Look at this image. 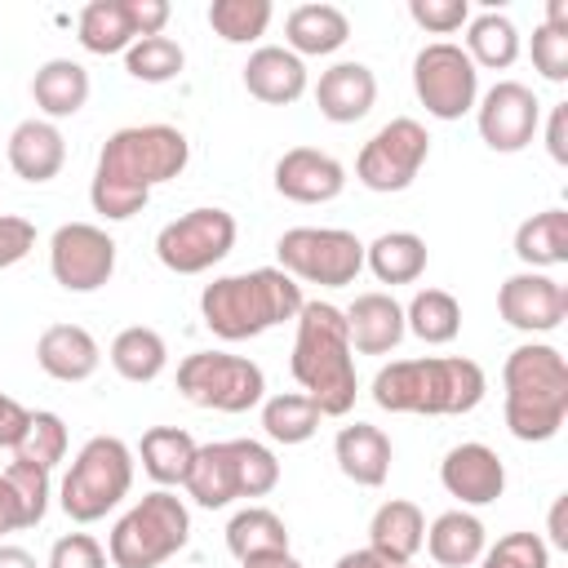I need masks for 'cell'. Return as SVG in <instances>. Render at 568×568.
Returning <instances> with one entry per match:
<instances>
[{
	"mask_svg": "<svg viewBox=\"0 0 568 568\" xmlns=\"http://www.w3.org/2000/svg\"><path fill=\"white\" fill-rule=\"evenodd\" d=\"M426 151H430L426 129L413 115H395L364 142V151L355 160V178L368 191H404L417 178V169L426 164Z\"/></svg>",
	"mask_w": 568,
	"mask_h": 568,
	"instance_id": "4fadbf2b",
	"label": "cell"
},
{
	"mask_svg": "<svg viewBox=\"0 0 568 568\" xmlns=\"http://www.w3.org/2000/svg\"><path fill=\"white\" fill-rule=\"evenodd\" d=\"M532 67L546 75V80H568V31H555V27H532Z\"/></svg>",
	"mask_w": 568,
	"mask_h": 568,
	"instance_id": "7bdbcfd3",
	"label": "cell"
},
{
	"mask_svg": "<svg viewBox=\"0 0 568 568\" xmlns=\"http://www.w3.org/2000/svg\"><path fill=\"white\" fill-rule=\"evenodd\" d=\"M275 484H280V462L257 439L200 444L195 462L186 470V493L204 510H217V506H226L235 497H266Z\"/></svg>",
	"mask_w": 568,
	"mask_h": 568,
	"instance_id": "8992f818",
	"label": "cell"
},
{
	"mask_svg": "<svg viewBox=\"0 0 568 568\" xmlns=\"http://www.w3.org/2000/svg\"><path fill=\"white\" fill-rule=\"evenodd\" d=\"M36 359L58 382H84L98 368V342L80 324H49L36 342Z\"/></svg>",
	"mask_w": 568,
	"mask_h": 568,
	"instance_id": "603a6c76",
	"label": "cell"
},
{
	"mask_svg": "<svg viewBox=\"0 0 568 568\" xmlns=\"http://www.w3.org/2000/svg\"><path fill=\"white\" fill-rule=\"evenodd\" d=\"M191 160V142L182 129L173 124H129L115 129L102 151H98V169H93V186L89 200L102 217H133L138 209H146L151 186L178 178Z\"/></svg>",
	"mask_w": 568,
	"mask_h": 568,
	"instance_id": "6da1fadb",
	"label": "cell"
},
{
	"mask_svg": "<svg viewBox=\"0 0 568 568\" xmlns=\"http://www.w3.org/2000/svg\"><path fill=\"white\" fill-rule=\"evenodd\" d=\"M364 257L382 284H413L426 271V240L413 231H386L364 248Z\"/></svg>",
	"mask_w": 568,
	"mask_h": 568,
	"instance_id": "f1b7e54d",
	"label": "cell"
},
{
	"mask_svg": "<svg viewBox=\"0 0 568 568\" xmlns=\"http://www.w3.org/2000/svg\"><path fill=\"white\" fill-rule=\"evenodd\" d=\"M346 337L359 355H386L404 337V306L390 293H359L346 311Z\"/></svg>",
	"mask_w": 568,
	"mask_h": 568,
	"instance_id": "d6986e66",
	"label": "cell"
},
{
	"mask_svg": "<svg viewBox=\"0 0 568 568\" xmlns=\"http://www.w3.org/2000/svg\"><path fill=\"white\" fill-rule=\"evenodd\" d=\"M497 311L519 333H546L568 315V293L541 271H519L497 288Z\"/></svg>",
	"mask_w": 568,
	"mask_h": 568,
	"instance_id": "2e32d148",
	"label": "cell"
},
{
	"mask_svg": "<svg viewBox=\"0 0 568 568\" xmlns=\"http://www.w3.org/2000/svg\"><path fill=\"white\" fill-rule=\"evenodd\" d=\"M426 546L435 555V564L444 568H466L484 555V524L466 510H444L430 528H426Z\"/></svg>",
	"mask_w": 568,
	"mask_h": 568,
	"instance_id": "83f0119b",
	"label": "cell"
},
{
	"mask_svg": "<svg viewBox=\"0 0 568 568\" xmlns=\"http://www.w3.org/2000/svg\"><path fill=\"white\" fill-rule=\"evenodd\" d=\"M67 160V146H62V133L49 124V120H22L13 133H9V164L22 182H49L58 178Z\"/></svg>",
	"mask_w": 568,
	"mask_h": 568,
	"instance_id": "d4e9b609",
	"label": "cell"
},
{
	"mask_svg": "<svg viewBox=\"0 0 568 568\" xmlns=\"http://www.w3.org/2000/svg\"><path fill=\"white\" fill-rule=\"evenodd\" d=\"M244 89L257 98V102H271V106H284L293 98H302L306 89V67L293 49L284 44H262L248 53L244 62Z\"/></svg>",
	"mask_w": 568,
	"mask_h": 568,
	"instance_id": "44dd1931",
	"label": "cell"
},
{
	"mask_svg": "<svg viewBox=\"0 0 568 568\" xmlns=\"http://www.w3.org/2000/svg\"><path fill=\"white\" fill-rule=\"evenodd\" d=\"M266 22H271V0H213L209 4V27L231 44L257 40Z\"/></svg>",
	"mask_w": 568,
	"mask_h": 568,
	"instance_id": "f35d334b",
	"label": "cell"
},
{
	"mask_svg": "<svg viewBox=\"0 0 568 568\" xmlns=\"http://www.w3.org/2000/svg\"><path fill=\"white\" fill-rule=\"evenodd\" d=\"M404 328H413L430 346H444L462 328V306H457V297L448 288H422L404 311Z\"/></svg>",
	"mask_w": 568,
	"mask_h": 568,
	"instance_id": "836d02e7",
	"label": "cell"
},
{
	"mask_svg": "<svg viewBox=\"0 0 568 568\" xmlns=\"http://www.w3.org/2000/svg\"><path fill=\"white\" fill-rule=\"evenodd\" d=\"M466 53L470 62H484V67H510L515 53H519V31L506 13H479L470 22V36H466Z\"/></svg>",
	"mask_w": 568,
	"mask_h": 568,
	"instance_id": "74e56055",
	"label": "cell"
},
{
	"mask_svg": "<svg viewBox=\"0 0 568 568\" xmlns=\"http://www.w3.org/2000/svg\"><path fill=\"white\" fill-rule=\"evenodd\" d=\"M346 186V169L320 146H293L275 160V191L297 204H324Z\"/></svg>",
	"mask_w": 568,
	"mask_h": 568,
	"instance_id": "e0dca14e",
	"label": "cell"
},
{
	"mask_svg": "<svg viewBox=\"0 0 568 568\" xmlns=\"http://www.w3.org/2000/svg\"><path fill=\"white\" fill-rule=\"evenodd\" d=\"M178 390L200 404V408H217V413H244L262 399L266 377L253 359L244 355H226V351H195L178 364Z\"/></svg>",
	"mask_w": 568,
	"mask_h": 568,
	"instance_id": "9c48e42d",
	"label": "cell"
},
{
	"mask_svg": "<svg viewBox=\"0 0 568 568\" xmlns=\"http://www.w3.org/2000/svg\"><path fill=\"white\" fill-rule=\"evenodd\" d=\"M284 36H288V49H293V53H333L337 44H346L351 22H346V13H342L337 4L306 0V4L288 9Z\"/></svg>",
	"mask_w": 568,
	"mask_h": 568,
	"instance_id": "484cf974",
	"label": "cell"
},
{
	"mask_svg": "<svg viewBox=\"0 0 568 568\" xmlns=\"http://www.w3.org/2000/svg\"><path fill=\"white\" fill-rule=\"evenodd\" d=\"M186 537H191V515L182 497L169 488H155L115 524L106 555L115 568H155L169 555H178Z\"/></svg>",
	"mask_w": 568,
	"mask_h": 568,
	"instance_id": "52a82bcc",
	"label": "cell"
},
{
	"mask_svg": "<svg viewBox=\"0 0 568 568\" xmlns=\"http://www.w3.org/2000/svg\"><path fill=\"white\" fill-rule=\"evenodd\" d=\"M515 253L528 266H559L568 262V213L564 209H546L519 222L515 231Z\"/></svg>",
	"mask_w": 568,
	"mask_h": 568,
	"instance_id": "4dcf8cb0",
	"label": "cell"
},
{
	"mask_svg": "<svg viewBox=\"0 0 568 568\" xmlns=\"http://www.w3.org/2000/svg\"><path fill=\"white\" fill-rule=\"evenodd\" d=\"M231 248H235V217L217 204L191 209L169 226H160L155 235V257L178 275H200L213 262H222Z\"/></svg>",
	"mask_w": 568,
	"mask_h": 568,
	"instance_id": "8fae6325",
	"label": "cell"
},
{
	"mask_svg": "<svg viewBox=\"0 0 568 568\" xmlns=\"http://www.w3.org/2000/svg\"><path fill=\"white\" fill-rule=\"evenodd\" d=\"M129 18H133L138 40L142 36H160L164 22H169V0H129Z\"/></svg>",
	"mask_w": 568,
	"mask_h": 568,
	"instance_id": "7dc6e473",
	"label": "cell"
},
{
	"mask_svg": "<svg viewBox=\"0 0 568 568\" xmlns=\"http://www.w3.org/2000/svg\"><path fill=\"white\" fill-rule=\"evenodd\" d=\"M36 248V226L18 213H0V271L22 262Z\"/></svg>",
	"mask_w": 568,
	"mask_h": 568,
	"instance_id": "bcb514c9",
	"label": "cell"
},
{
	"mask_svg": "<svg viewBox=\"0 0 568 568\" xmlns=\"http://www.w3.org/2000/svg\"><path fill=\"white\" fill-rule=\"evenodd\" d=\"M479 568H550V546L537 532H506L479 559Z\"/></svg>",
	"mask_w": 568,
	"mask_h": 568,
	"instance_id": "b9f144b4",
	"label": "cell"
},
{
	"mask_svg": "<svg viewBox=\"0 0 568 568\" xmlns=\"http://www.w3.org/2000/svg\"><path fill=\"white\" fill-rule=\"evenodd\" d=\"M546 27L568 31V0H550V4H546Z\"/></svg>",
	"mask_w": 568,
	"mask_h": 568,
	"instance_id": "9f6ffc18",
	"label": "cell"
},
{
	"mask_svg": "<svg viewBox=\"0 0 568 568\" xmlns=\"http://www.w3.org/2000/svg\"><path fill=\"white\" fill-rule=\"evenodd\" d=\"M541 120V102L519 80H497L479 102V138L493 151H519L532 142Z\"/></svg>",
	"mask_w": 568,
	"mask_h": 568,
	"instance_id": "9a60e30c",
	"label": "cell"
},
{
	"mask_svg": "<svg viewBox=\"0 0 568 568\" xmlns=\"http://www.w3.org/2000/svg\"><path fill=\"white\" fill-rule=\"evenodd\" d=\"M546 151H550V160L568 164V102H559V106L550 111V124H546Z\"/></svg>",
	"mask_w": 568,
	"mask_h": 568,
	"instance_id": "681fc988",
	"label": "cell"
},
{
	"mask_svg": "<svg viewBox=\"0 0 568 568\" xmlns=\"http://www.w3.org/2000/svg\"><path fill=\"white\" fill-rule=\"evenodd\" d=\"M506 426L524 444L550 439L568 417V359L546 342H524L506 355Z\"/></svg>",
	"mask_w": 568,
	"mask_h": 568,
	"instance_id": "5b68a950",
	"label": "cell"
},
{
	"mask_svg": "<svg viewBox=\"0 0 568 568\" xmlns=\"http://www.w3.org/2000/svg\"><path fill=\"white\" fill-rule=\"evenodd\" d=\"M333 453H337L342 475L364 484V488H377L390 475V439H386V430H377L368 422L342 426L337 439H333Z\"/></svg>",
	"mask_w": 568,
	"mask_h": 568,
	"instance_id": "cb8c5ba5",
	"label": "cell"
},
{
	"mask_svg": "<svg viewBox=\"0 0 568 568\" xmlns=\"http://www.w3.org/2000/svg\"><path fill=\"white\" fill-rule=\"evenodd\" d=\"M13 528H27V524H22L18 493H13V488H9V479L0 475V532H13Z\"/></svg>",
	"mask_w": 568,
	"mask_h": 568,
	"instance_id": "816d5d0a",
	"label": "cell"
},
{
	"mask_svg": "<svg viewBox=\"0 0 568 568\" xmlns=\"http://www.w3.org/2000/svg\"><path fill=\"white\" fill-rule=\"evenodd\" d=\"M53 280L71 293H93L115 271V240L93 222H62L49 240Z\"/></svg>",
	"mask_w": 568,
	"mask_h": 568,
	"instance_id": "5bb4252c",
	"label": "cell"
},
{
	"mask_svg": "<svg viewBox=\"0 0 568 568\" xmlns=\"http://www.w3.org/2000/svg\"><path fill=\"white\" fill-rule=\"evenodd\" d=\"M275 253L284 275L328 284V288L351 284L364 266V244L355 240V231H342V226H293L280 235Z\"/></svg>",
	"mask_w": 568,
	"mask_h": 568,
	"instance_id": "30bf717a",
	"label": "cell"
},
{
	"mask_svg": "<svg viewBox=\"0 0 568 568\" xmlns=\"http://www.w3.org/2000/svg\"><path fill=\"white\" fill-rule=\"evenodd\" d=\"M240 568H302V559L293 550H262V555L240 559Z\"/></svg>",
	"mask_w": 568,
	"mask_h": 568,
	"instance_id": "f5cc1de1",
	"label": "cell"
},
{
	"mask_svg": "<svg viewBox=\"0 0 568 568\" xmlns=\"http://www.w3.org/2000/svg\"><path fill=\"white\" fill-rule=\"evenodd\" d=\"M4 479H9V488L18 493L22 524H27V528H31V524H40V519H44V510H49V470H44V466H36V462L13 457V462H9V470H4Z\"/></svg>",
	"mask_w": 568,
	"mask_h": 568,
	"instance_id": "60d3db41",
	"label": "cell"
},
{
	"mask_svg": "<svg viewBox=\"0 0 568 568\" xmlns=\"http://www.w3.org/2000/svg\"><path fill=\"white\" fill-rule=\"evenodd\" d=\"M27 422H31V408H22L13 395L0 390V448H13L27 430Z\"/></svg>",
	"mask_w": 568,
	"mask_h": 568,
	"instance_id": "c3c4849f",
	"label": "cell"
},
{
	"mask_svg": "<svg viewBox=\"0 0 568 568\" xmlns=\"http://www.w3.org/2000/svg\"><path fill=\"white\" fill-rule=\"evenodd\" d=\"M164 359H169L164 337L155 328H146V324H129L111 342V364H115V373L124 382H151V377H160Z\"/></svg>",
	"mask_w": 568,
	"mask_h": 568,
	"instance_id": "d6a6232c",
	"label": "cell"
},
{
	"mask_svg": "<svg viewBox=\"0 0 568 568\" xmlns=\"http://www.w3.org/2000/svg\"><path fill=\"white\" fill-rule=\"evenodd\" d=\"M138 40L129 0H89L80 9V44L89 53H120Z\"/></svg>",
	"mask_w": 568,
	"mask_h": 568,
	"instance_id": "1f68e13d",
	"label": "cell"
},
{
	"mask_svg": "<svg viewBox=\"0 0 568 568\" xmlns=\"http://www.w3.org/2000/svg\"><path fill=\"white\" fill-rule=\"evenodd\" d=\"M439 479H444V488H448L453 497H462L466 506H488V501H497L501 488H506V466H501V457H497L488 444H475V439H470V444H457V448L444 453Z\"/></svg>",
	"mask_w": 568,
	"mask_h": 568,
	"instance_id": "ac0fdd59",
	"label": "cell"
},
{
	"mask_svg": "<svg viewBox=\"0 0 568 568\" xmlns=\"http://www.w3.org/2000/svg\"><path fill=\"white\" fill-rule=\"evenodd\" d=\"M31 98L44 115H75L89 102V71L75 58H49L31 80Z\"/></svg>",
	"mask_w": 568,
	"mask_h": 568,
	"instance_id": "4316f807",
	"label": "cell"
},
{
	"mask_svg": "<svg viewBox=\"0 0 568 568\" xmlns=\"http://www.w3.org/2000/svg\"><path fill=\"white\" fill-rule=\"evenodd\" d=\"M0 568H40V564H36V555L22 550V546H0Z\"/></svg>",
	"mask_w": 568,
	"mask_h": 568,
	"instance_id": "11a10c76",
	"label": "cell"
},
{
	"mask_svg": "<svg viewBox=\"0 0 568 568\" xmlns=\"http://www.w3.org/2000/svg\"><path fill=\"white\" fill-rule=\"evenodd\" d=\"M13 457L36 462V466L49 470L53 462L67 457V422L58 413H49V408H36L31 422H27V430H22V439L13 444Z\"/></svg>",
	"mask_w": 568,
	"mask_h": 568,
	"instance_id": "ab89813d",
	"label": "cell"
},
{
	"mask_svg": "<svg viewBox=\"0 0 568 568\" xmlns=\"http://www.w3.org/2000/svg\"><path fill=\"white\" fill-rule=\"evenodd\" d=\"M320 404L311 399V395H302V390H280V395H271L266 404H262V426H266V435L271 439H280V444H302V439H311L315 430H320Z\"/></svg>",
	"mask_w": 568,
	"mask_h": 568,
	"instance_id": "e575fe53",
	"label": "cell"
},
{
	"mask_svg": "<svg viewBox=\"0 0 568 568\" xmlns=\"http://www.w3.org/2000/svg\"><path fill=\"white\" fill-rule=\"evenodd\" d=\"M408 13H413L417 27L448 36L466 22V0H408Z\"/></svg>",
	"mask_w": 568,
	"mask_h": 568,
	"instance_id": "f6af8a7d",
	"label": "cell"
},
{
	"mask_svg": "<svg viewBox=\"0 0 568 568\" xmlns=\"http://www.w3.org/2000/svg\"><path fill=\"white\" fill-rule=\"evenodd\" d=\"M49 568H106V550L89 532H67L53 541Z\"/></svg>",
	"mask_w": 568,
	"mask_h": 568,
	"instance_id": "ee69618b",
	"label": "cell"
},
{
	"mask_svg": "<svg viewBox=\"0 0 568 568\" xmlns=\"http://www.w3.org/2000/svg\"><path fill=\"white\" fill-rule=\"evenodd\" d=\"M182 62H186V53H182V44L173 40V36H142V40H133L129 49H124V67H129V75L133 80H146V84H164V80H173L178 71H182Z\"/></svg>",
	"mask_w": 568,
	"mask_h": 568,
	"instance_id": "8d00e7d4",
	"label": "cell"
},
{
	"mask_svg": "<svg viewBox=\"0 0 568 568\" xmlns=\"http://www.w3.org/2000/svg\"><path fill=\"white\" fill-rule=\"evenodd\" d=\"M413 89L422 98V106L439 120H457L462 111L475 106V89H479V71L470 62V53L453 40H435L413 58Z\"/></svg>",
	"mask_w": 568,
	"mask_h": 568,
	"instance_id": "7c38bea8",
	"label": "cell"
},
{
	"mask_svg": "<svg viewBox=\"0 0 568 568\" xmlns=\"http://www.w3.org/2000/svg\"><path fill=\"white\" fill-rule=\"evenodd\" d=\"M302 311V288L293 275L280 266H257L244 275H222L204 284L200 293V315L222 342H244L266 333L271 324L297 320Z\"/></svg>",
	"mask_w": 568,
	"mask_h": 568,
	"instance_id": "277c9868",
	"label": "cell"
},
{
	"mask_svg": "<svg viewBox=\"0 0 568 568\" xmlns=\"http://www.w3.org/2000/svg\"><path fill=\"white\" fill-rule=\"evenodd\" d=\"M129 484H133L129 444L115 439V435H93L75 453V462H71V470L62 479V510L75 524H93L129 493Z\"/></svg>",
	"mask_w": 568,
	"mask_h": 568,
	"instance_id": "ba28073f",
	"label": "cell"
},
{
	"mask_svg": "<svg viewBox=\"0 0 568 568\" xmlns=\"http://www.w3.org/2000/svg\"><path fill=\"white\" fill-rule=\"evenodd\" d=\"M546 532H550V546H555V550H568V493H559V497H555Z\"/></svg>",
	"mask_w": 568,
	"mask_h": 568,
	"instance_id": "f907efd6",
	"label": "cell"
},
{
	"mask_svg": "<svg viewBox=\"0 0 568 568\" xmlns=\"http://www.w3.org/2000/svg\"><path fill=\"white\" fill-rule=\"evenodd\" d=\"M373 399L386 413H426V417L470 413L484 399V368L466 355L395 359L373 377Z\"/></svg>",
	"mask_w": 568,
	"mask_h": 568,
	"instance_id": "3957f363",
	"label": "cell"
},
{
	"mask_svg": "<svg viewBox=\"0 0 568 568\" xmlns=\"http://www.w3.org/2000/svg\"><path fill=\"white\" fill-rule=\"evenodd\" d=\"M333 568H395V564H386V559H382L373 546H364V550H346V555H342Z\"/></svg>",
	"mask_w": 568,
	"mask_h": 568,
	"instance_id": "db71d44e",
	"label": "cell"
},
{
	"mask_svg": "<svg viewBox=\"0 0 568 568\" xmlns=\"http://www.w3.org/2000/svg\"><path fill=\"white\" fill-rule=\"evenodd\" d=\"M226 546L235 559H248L262 550H288V528L271 506H244L226 524Z\"/></svg>",
	"mask_w": 568,
	"mask_h": 568,
	"instance_id": "d590c367",
	"label": "cell"
},
{
	"mask_svg": "<svg viewBox=\"0 0 568 568\" xmlns=\"http://www.w3.org/2000/svg\"><path fill=\"white\" fill-rule=\"evenodd\" d=\"M404 568H408V564H404Z\"/></svg>",
	"mask_w": 568,
	"mask_h": 568,
	"instance_id": "6f0895ef",
	"label": "cell"
},
{
	"mask_svg": "<svg viewBox=\"0 0 568 568\" xmlns=\"http://www.w3.org/2000/svg\"><path fill=\"white\" fill-rule=\"evenodd\" d=\"M288 368H293L302 395H311L324 417L351 413V404H355V359H351L346 315L333 302H302Z\"/></svg>",
	"mask_w": 568,
	"mask_h": 568,
	"instance_id": "7a4b0ae2",
	"label": "cell"
},
{
	"mask_svg": "<svg viewBox=\"0 0 568 568\" xmlns=\"http://www.w3.org/2000/svg\"><path fill=\"white\" fill-rule=\"evenodd\" d=\"M373 98H377V80L364 62H333L315 84V106L333 124L364 120L373 111Z\"/></svg>",
	"mask_w": 568,
	"mask_h": 568,
	"instance_id": "ffe728a7",
	"label": "cell"
},
{
	"mask_svg": "<svg viewBox=\"0 0 568 568\" xmlns=\"http://www.w3.org/2000/svg\"><path fill=\"white\" fill-rule=\"evenodd\" d=\"M195 439L182 426H151L142 435V470L155 484H186V470L195 462Z\"/></svg>",
	"mask_w": 568,
	"mask_h": 568,
	"instance_id": "f546056e",
	"label": "cell"
},
{
	"mask_svg": "<svg viewBox=\"0 0 568 568\" xmlns=\"http://www.w3.org/2000/svg\"><path fill=\"white\" fill-rule=\"evenodd\" d=\"M422 541H426V519H422V506H417V501L390 497V501L377 506V515H373V524H368V546H373L386 564L404 568V564L422 550Z\"/></svg>",
	"mask_w": 568,
	"mask_h": 568,
	"instance_id": "7402d4cb",
	"label": "cell"
}]
</instances>
